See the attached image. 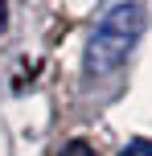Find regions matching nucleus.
<instances>
[{
  "mask_svg": "<svg viewBox=\"0 0 152 156\" xmlns=\"http://www.w3.org/2000/svg\"><path fill=\"white\" fill-rule=\"evenodd\" d=\"M4 25H8V4L0 0V33H4Z\"/></svg>",
  "mask_w": 152,
  "mask_h": 156,
  "instance_id": "obj_4",
  "label": "nucleus"
},
{
  "mask_svg": "<svg viewBox=\"0 0 152 156\" xmlns=\"http://www.w3.org/2000/svg\"><path fill=\"white\" fill-rule=\"evenodd\" d=\"M140 33H144V4H115L107 8V16L99 21V29L87 41V74L103 78L111 70H119L128 62V54L136 49Z\"/></svg>",
  "mask_w": 152,
  "mask_h": 156,
  "instance_id": "obj_1",
  "label": "nucleus"
},
{
  "mask_svg": "<svg viewBox=\"0 0 152 156\" xmlns=\"http://www.w3.org/2000/svg\"><path fill=\"white\" fill-rule=\"evenodd\" d=\"M119 156H152V140H132V144H123Z\"/></svg>",
  "mask_w": 152,
  "mask_h": 156,
  "instance_id": "obj_3",
  "label": "nucleus"
},
{
  "mask_svg": "<svg viewBox=\"0 0 152 156\" xmlns=\"http://www.w3.org/2000/svg\"><path fill=\"white\" fill-rule=\"evenodd\" d=\"M58 156H99L95 148H90V144L87 140H70V144H66V148L62 152H58Z\"/></svg>",
  "mask_w": 152,
  "mask_h": 156,
  "instance_id": "obj_2",
  "label": "nucleus"
}]
</instances>
